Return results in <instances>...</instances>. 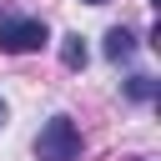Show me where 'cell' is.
Wrapping results in <instances>:
<instances>
[{
	"label": "cell",
	"instance_id": "obj_1",
	"mask_svg": "<svg viewBox=\"0 0 161 161\" xmlns=\"http://www.w3.org/2000/svg\"><path fill=\"white\" fill-rule=\"evenodd\" d=\"M35 156L40 161H80V126L70 116H50L35 136Z\"/></svg>",
	"mask_w": 161,
	"mask_h": 161
},
{
	"label": "cell",
	"instance_id": "obj_2",
	"mask_svg": "<svg viewBox=\"0 0 161 161\" xmlns=\"http://www.w3.org/2000/svg\"><path fill=\"white\" fill-rule=\"evenodd\" d=\"M45 40H50V30H45V20H35V15H10V20H0V50H5V55L40 50Z\"/></svg>",
	"mask_w": 161,
	"mask_h": 161
},
{
	"label": "cell",
	"instance_id": "obj_3",
	"mask_svg": "<svg viewBox=\"0 0 161 161\" xmlns=\"http://www.w3.org/2000/svg\"><path fill=\"white\" fill-rule=\"evenodd\" d=\"M131 55H136V35H131L126 25H111V30H106V60L121 65V60H131Z\"/></svg>",
	"mask_w": 161,
	"mask_h": 161
},
{
	"label": "cell",
	"instance_id": "obj_4",
	"mask_svg": "<svg viewBox=\"0 0 161 161\" xmlns=\"http://www.w3.org/2000/svg\"><path fill=\"white\" fill-rule=\"evenodd\" d=\"M60 60H65V70H80L86 65V40L80 35H65L60 40Z\"/></svg>",
	"mask_w": 161,
	"mask_h": 161
},
{
	"label": "cell",
	"instance_id": "obj_5",
	"mask_svg": "<svg viewBox=\"0 0 161 161\" xmlns=\"http://www.w3.org/2000/svg\"><path fill=\"white\" fill-rule=\"evenodd\" d=\"M126 96H131V101H151V96H156V80H151V75H131V80H126Z\"/></svg>",
	"mask_w": 161,
	"mask_h": 161
},
{
	"label": "cell",
	"instance_id": "obj_6",
	"mask_svg": "<svg viewBox=\"0 0 161 161\" xmlns=\"http://www.w3.org/2000/svg\"><path fill=\"white\" fill-rule=\"evenodd\" d=\"M5 116H10V111H5V101H0V131H5Z\"/></svg>",
	"mask_w": 161,
	"mask_h": 161
},
{
	"label": "cell",
	"instance_id": "obj_7",
	"mask_svg": "<svg viewBox=\"0 0 161 161\" xmlns=\"http://www.w3.org/2000/svg\"><path fill=\"white\" fill-rule=\"evenodd\" d=\"M86 5H106V0H86Z\"/></svg>",
	"mask_w": 161,
	"mask_h": 161
}]
</instances>
